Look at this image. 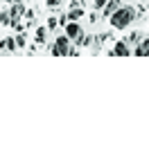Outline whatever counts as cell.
<instances>
[{"instance_id": "1", "label": "cell", "mask_w": 149, "mask_h": 149, "mask_svg": "<svg viewBox=\"0 0 149 149\" xmlns=\"http://www.w3.org/2000/svg\"><path fill=\"white\" fill-rule=\"evenodd\" d=\"M136 18H138L136 7H131V5H120V7L109 16V23H111L113 29H127Z\"/></svg>"}, {"instance_id": "2", "label": "cell", "mask_w": 149, "mask_h": 149, "mask_svg": "<svg viewBox=\"0 0 149 149\" xmlns=\"http://www.w3.org/2000/svg\"><path fill=\"white\" fill-rule=\"evenodd\" d=\"M70 38L65 36V34H59V36L54 38V43L50 45V54L52 56H68V52H70Z\"/></svg>"}, {"instance_id": "3", "label": "cell", "mask_w": 149, "mask_h": 149, "mask_svg": "<svg viewBox=\"0 0 149 149\" xmlns=\"http://www.w3.org/2000/svg\"><path fill=\"white\" fill-rule=\"evenodd\" d=\"M63 34L70 38V43H77V41L81 38V34H84V27H81L77 20H68L63 25Z\"/></svg>"}, {"instance_id": "4", "label": "cell", "mask_w": 149, "mask_h": 149, "mask_svg": "<svg viewBox=\"0 0 149 149\" xmlns=\"http://www.w3.org/2000/svg\"><path fill=\"white\" fill-rule=\"evenodd\" d=\"M25 2L23 0H14V2H9V16H11V23H18L23 16H25ZM9 23V25H11Z\"/></svg>"}, {"instance_id": "5", "label": "cell", "mask_w": 149, "mask_h": 149, "mask_svg": "<svg viewBox=\"0 0 149 149\" xmlns=\"http://www.w3.org/2000/svg\"><path fill=\"white\" fill-rule=\"evenodd\" d=\"M131 54L140 56V59H147V54H149V41H147V36H142L138 43H136V47L131 50Z\"/></svg>"}, {"instance_id": "6", "label": "cell", "mask_w": 149, "mask_h": 149, "mask_svg": "<svg viewBox=\"0 0 149 149\" xmlns=\"http://www.w3.org/2000/svg\"><path fill=\"white\" fill-rule=\"evenodd\" d=\"M109 54H111V56H129V54H131V47H129V43H127V41H118Z\"/></svg>"}, {"instance_id": "7", "label": "cell", "mask_w": 149, "mask_h": 149, "mask_svg": "<svg viewBox=\"0 0 149 149\" xmlns=\"http://www.w3.org/2000/svg\"><path fill=\"white\" fill-rule=\"evenodd\" d=\"M120 5H122L120 0H106V5H104V7H102V9H100V11H104V14H102L104 18H109V16H111L113 11H115V9H118V7H120Z\"/></svg>"}, {"instance_id": "8", "label": "cell", "mask_w": 149, "mask_h": 149, "mask_svg": "<svg viewBox=\"0 0 149 149\" xmlns=\"http://www.w3.org/2000/svg\"><path fill=\"white\" fill-rule=\"evenodd\" d=\"M84 16H86V11L81 9V7H72V9L65 14V18H68V20H79V18H84Z\"/></svg>"}, {"instance_id": "9", "label": "cell", "mask_w": 149, "mask_h": 149, "mask_svg": "<svg viewBox=\"0 0 149 149\" xmlns=\"http://www.w3.org/2000/svg\"><path fill=\"white\" fill-rule=\"evenodd\" d=\"M34 38H36V43H45L47 41V27H36Z\"/></svg>"}, {"instance_id": "10", "label": "cell", "mask_w": 149, "mask_h": 149, "mask_svg": "<svg viewBox=\"0 0 149 149\" xmlns=\"http://www.w3.org/2000/svg\"><path fill=\"white\" fill-rule=\"evenodd\" d=\"M2 47H5L7 52H16V50H18V47H16V41H14V36L2 38Z\"/></svg>"}, {"instance_id": "11", "label": "cell", "mask_w": 149, "mask_h": 149, "mask_svg": "<svg viewBox=\"0 0 149 149\" xmlns=\"http://www.w3.org/2000/svg\"><path fill=\"white\" fill-rule=\"evenodd\" d=\"M14 41H16V47H27V34L25 32H16Z\"/></svg>"}, {"instance_id": "12", "label": "cell", "mask_w": 149, "mask_h": 149, "mask_svg": "<svg viewBox=\"0 0 149 149\" xmlns=\"http://www.w3.org/2000/svg\"><path fill=\"white\" fill-rule=\"evenodd\" d=\"M11 23V16H9V9L0 11V25H9Z\"/></svg>"}, {"instance_id": "13", "label": "cell", "mask_w": 149, "mask_h": 149, "mask_svg": "<svg viewBox=\"0 0 149 149\" xmlns=\"http://www.w3.org/2000/svg\"><path fill=\"white\" fill-rule=\"evenodd\" d=\"M56 25H59V23H56V18H54V16H50V18H47V25H45V27H47V32H52Z\"/></svg>"}, {"instance_id": "14", "label": "cell", "mask_w": 149, "mask_h": 149, "mask_svg": "<svg viewBox=\"0 0 149 149\" xmlns=\"http://www.w3.org/2000/svg\"><path fill=\"white\" fill-rule=\"evenodd\" d=\"M104 5H106V0H93V7H95V9H97V11L102 9Z\"/></svg>"}, {"instance_id": "15", "label": "cell", "mask_w": 149, "mask_h": 149, "mask_svg": "<svg viewBox=\"0 0 149 149\" xmlns=\"http://www.w3.org/2000/svg\"><path fill=\"white\" fill-rule=\"evenodd\" d=\"M59 2H61V0H45V5H47V7H56Z\"/></svg>"}, {"instance_id": "16", "label": "cell", "mask_w": 149, "mask_h": 149, "mask_svg": "<svg viewBox=\"0 0 149 149\" xmlns=\"http://www.w3.org/2000/svg\"><path fill=\"white\" fill-rule=\"evenodd\" d=\"M2 2H14V0H2Z\"/></svg>"}, {"instance_id": "17", "label": "cell", "mask_w": 149, "mask_h": 149, "mask_svg": "<svg viewBox=\"0 0 149 149\" xmlns=\"http://www.w3.org/2000/svg\"><path fill=\"white\" fill-rule=\"evenodd\" d=\"M0 54H2V47H0Z\"/></svg>"}]
</instances>
